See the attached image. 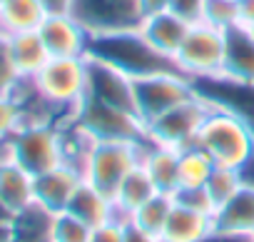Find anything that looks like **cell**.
Segmentation results:
<instances>
[{"instance_id": "obj_1", "label": "cell", "mask_w": 254, "mask_h": 242, "mask_svg": "<svg viewBox=\"0 0 254 242\" xmlns=\"http://www.w3.org/2000/svg\"><path fill=\"white\" fill-rule=\"evenodd\" d=\"M30 85L58 123L70 120L87 95V58H50Z\"/></svg>"}, {"instance_id": "obj_2", "label": "cell", "mask_w": 254, "mask_h": 242, "mask_svg": "<svg viewBox=\"0 0 254 242\" xmlns=\"http://www.w3.org/2000/svg\"><path fill=\"white\" fill-rule=\"evenodd\" d=\"M197 145L219 167L239 170L254 155V128L244 117L212 105L197 135Z\"/></svg>"}, {"instance_id": "obj_3", "label": "cell", "mask_w": 254, "mask_h": 242, "mask_svg": "<svg viewBox=\"0 0 254 242\" xmlns=\"http://www.w3.org/2000/svg\"><path fill=\"white\" fill-rule=\"evenodd\" d=\"M87 58L102 60L115 65L117 70L127 73L130 78H142L150 73L160 70H177L175 60L160 55L137 30H122V33H110V35H97L90 40Z\"/></svg>"}, {"instance_id": "obj_4", "label": "cell", "mask_w": 254, "mask_h": 242, "mask_svg": "<svg viewBox=\"0 0 254 242\" xmlns=\"http://www.w3.org/2000/svg\"><path fill=\"white\" fill-rule=\"evenodd\" d=\"M8 158L25 167L33 177L65 162V135L58 120H30L5 143Z\"/></svg>"}, {"instance_id": "obj_5", "label": "cell", "mask_w": 254, "mask_h": 242, "mask_svg": "<svg viewBox=\"0 0 254 242\" xmlns=\"http://www.w3.org/2000/svg\"><path fill=\"white\" fill-rule=\"evenodd\" d=\"M140 148L142 140H95L82 162V177L112 197L120 182L140 165Z\"/></svg>"}, {"instance_id": "obj_6", "label": "cell", "mask_w": 254, "mask_h": 242, "mask_svg": "<svg viewBox=\"0 0 254 242\" xmlns=\"http://www.w3.org/2000/svg\"><path fill=\"white\" fill-rule=\"evenodd\" d=\"M224 55H227V35L207 23H197L190 28L182 48L175 55V65L190 80H207L219 78L224 73Z\"/></svg>"}, {"instance_id": "obj_7", "label": "cell", "mask_w": 254, "mask_h": 242, "mask_svg": "<svg viewBox=\"0 0 254 242\" xmlns=\"http://www.w3.org/2000/svg\"><path fill=\"white\" fill-rule=\"evenodd\" d=\"M209 107L212 105L194 90L192 97L182 100L180 105L170 107L160 117L150 120V123L145 125V138L152 140V143H157V145L175 148V150L190 148V145L197 143L199 128L204 123Z\"/></svg>"}, {"instance_id": "obj_8", "label": "cell", "mask_w": 254, "mask_h": 242, "mask_svg": "<svg viewBox=\"0 0 254 242\" xmlns=\"http://www.w3.org/2000/svg\"><path fill=\"white\" fill-rule=\"evenodd\" d=\"M70 120H75L92 140H145V123L135 112L105 105L90 95H85V100Z\"/></svg>"}, {"instance_id": "obj_9", "label": "cell", "mask_w": 254, "mask_h": 242, "mask_svg": "<svg viewBox=\"0 0 254 242\" xmlns=\"http://www.w3.org/2000/svg\"><path fill=\"white\" fill-rule=\"evenodd\" d=\"M192 95H194V80H190L180 70H160L135 78L137 115L145 125Z\"/></svg>"}, {"instance_id": "obj_10", "label": "cell", "mask_w": 254, "mask_h": 242, "mask_svg": "<svg viewBox=\"0 0 254 242\" xmlns=\"http://www.w3.org/2000/svg\"><path fill=\"white\" fill-rule=\"evenodd\" d=\"M70 13L92 38L137 30L145 20L140 0H72Z\"/></svg>"}, {"instance_id": "obj_11", "label": "cell", "mask_w": 254, "mask_h": 242, "mask_svg": "<svg viewBox=\"0 0 254 242\" xmlns=\"http://www.w3.org/2000/svg\"><path fill=\"white\" fill-rule=\"evenodd\" d=\"M87 95L100 100V102H105V105H112V107H120L125 112H135L137 115L135 78L117 70L110 63L87 58Z\"/></svg>"}, {"instance_id": "obj_12", "label": "cell", "mask_w": 254, "mask_h": 242, "mask_svg": "<svg viewBox=\"0 0 254 242\" xmlns=\"http://www.w3.org/2000/svg\"><path fill=\"white\" fill-rule=\"evenodd\" d=\"M38 33L50 58H87L92 35L77 23L72 13H48Z\"/></svg>"}, {"instance_id": "obj_13", "label": "cell", "mask_w": 254, "mask_h": 242, "mask_svg": "<svg viewBox=\"0 0 254 242\" xmlns=\"http://www.w3.org/2000/svg\"><path fill=\"white\" fill-rule=\"evenodd\" d=\"M82 180V170L70 162H63L43 175H35V205L53 215L65 212Z\"/></svg>"}, {"instance_id": "obj_14", "label": "cell", "mask_w": 254, "mask_h": 242, "mask_svg": "<svg viewBox=\"0 0 254 242\" xmlns=\"http://www.w3.org/2000/svg\"><path fill=\"white\" fill-rule=\"evenodd\" d=\"M35 205V177L8 155L0 158V210L15 217Z\"/></svg>"}, {"instance_id": "obj_15", "label": "cell", "mask_w": 254, "mask_h": 242, "mask_svg": "<svg viewBox=\"0 0 254 242\" xmlns=\"http://www.w3.org/2000/svg\"><path fill=\"white\" fill-rule=\"evenodd\" d=\"M190 23H185L182 18H177L172 10H165V13H155V15H147L142 23H140V33L142 38L165 58L175 60L177 50L182 48L187 33H190Z\"/></svg>"}, {"instance_id": "obj_16", "label": "cell", "mask_w": 254, "mask_h": 242, "mask_svg": "<svg viewBox=\"0 0 254 242\" xmlns=\"http://www.w3.org/2000/svg\"><path fill=\"white\" fill-rule=\"evenodd\" d=\"M227 55H224V78L254 85V30L252 25H234L227 33Z\"/></svg>"}, {"instance_id": "obj_17", "label": "cell", "mask_w": 254, "mask_h": 242, "mask_svg": "<svg viewBox=\"0 0 254 242\" xmlns=\"http://www.w3.org/2000/svg\"><path fill=\"white\" fill-rule=\"evenodd\" d=\"M140 165L145 167V172L150 175V180L155 182V187L160 192H167V195L177 192V187H180V177H177L180 150L157 145L145 138L142 148H140Z\"/></svg>"}, {"instance_id": "obj_18", "label": "cell", "mask_w": 254, "mask_h": 242, "mask_svg": "<svg viewBox=\"0 0 254 242\" xmlns=\"http://www.w3.org/2000/svg\"><path fill=\"white\" fill-rule=\"evenodd\" d=\"M212 230H214V215H204L175 202L160 237L162 242H202Z\"/></svg>"}, {"instance_id": "obj_19", "label": "cell", "mask_w": 254, "mask_h": 242, "mask_svg": "<svg viewBox=\"0 0 254 242\" xmlns=\"http://www.w3.org/2000/svg\"><path fill=\"white\" fill-rule=\"evenodd\" d=\"M67 212L75 215L77 220H82L85 225H90L92 230L117 217L112 197L105 195L102 190H97L95 185H90L87 180H82V185L72 195V200L67 205Z\"/></svg>"}, {"instance_id": "obj_20", "label": "cell", "mask_w": 254, "mask_h": 242, "mask_svg": "<svg viewBox=\"0 0 254 242\" xmlns=\"http://www.w3.org/2000/svg\"><path fill=\"white\" fill-rule=\"evenodd\" d=\"M157 192H160V190L155 187V182L150 180V175L145 172V167L137 165L130 175L120 182L117 192L112 195L117 220H125V222H127L137 207H142V205H145L150 197H155Z\"/></svg>"}, {"instance_id": "obj_21", "label": "cell", "mask_w": 254, "mask_h": 242, "mask_svg": "<svg viewBox=\"0 0 254 242\" xmlns=\"http://www.w3.org/2000/svg\"><path fill=\"white\" fill-rule=\"evenodd\" d=\"M48 10L40 0H5L0 5V35H18L33 33L43 25Z\"/></svg>"}, {"instance_id": "obj_22", "label": "cell", "mask_w": 254, "mask_h": 242, "mask_svg": "<svg viewBox=\"0 0 254 242\" xmlns=\"http://www.w3.org/2000/svg\"><path fill=\"white\" fill-rule=\"evenodd\" d=\"M8 48H10V55H13V63H15L18 73L25 80L35 78L45 68V63L50 60V53H48V48H45L38 30L8 35Z\"/></svg>"}, {"instance_id": "obj_23", "label": "cell", "mask_w": 254, "mask_h": 242, "mask_svg": "<svg viewBox=\"0 0 254 242\" xmlns=\"http://www.w3.org/2000/svg\"><path fill=\"white\" fill-rule=\"evenodd\" d=\"M214 227L227 232H252L254 235V187H239V192L227 200L214 212Z\"/></svg>"}, {"instance_id": "obj_24", "label": "cell", "mask_w": 254, "mask_h": 242, "mask_svg": "<svg viewBox=\"0 0 254 242\" xmlns=\"http://www.w3.org/2000/svg\"><path fill=\"white\" fill-rule=\"evenodd\" d=\"M13 222V242H53V212L43 210L40 205H30L20 215L10 217Z\"/></svg>"}, {"instance_id": "obj_25", "label": "cell", "mask_w": 254, "mask_h": 242, "mask_svg": "<svg viewBox=\"0 0 254 242\" xmlns=\"http://www.w3.org/2000/svg\"><path fill=\"white\" fill-rule=\"evenodd\" d=\"M214 167H217L214 160L197 143L190 145V148H182L180 150V167H177L180 187H204L207 180L212 177Z\"/></svg>"}, {"instance_id": "obj_26", "label": "cell", "mask_w": 254, "mask_h": 242, "mask_svg": "<svg viewBox=\"0 0 254 242\" xmlns=\"http://www.w3.org/2000/svg\"><path fill=\"white\" fill-rule=\"evenodd\" d=\"M172 207H175V197L167 195V192H157V195L150 197L142 207H137L127 222H132L135 227H140V230H145V232L162 235Z\"/></svg>"}, {"instance_id": "obj_27", "label": "cell", "mask_w": 254, "mask_h": 242, "mask_svg": "<svg viewBox=\"0 0 254 242\" xmlns=\"http://www.w3.org/2000/svg\"><path fill=\"white\" fill-rule=\"evenodd\" d=\"M239 187H242V180H239V172L234 170V167H214V172H212V177L207 180V185H204V190H207V195H209V200H212V205H214V212L227 202V200H232L237 192H239Z\"/></svg>"}, {"instance_id": "obj_28", "label": "cell", "mask_w": 254, "mask_h": 242, "mask_svg": "<svg viewBox=\"0 0 254 242\" xmlns=\"http://www.w3.org/2000/svg\"><path fill=\"white\" fill-rule=\"evenodd\" d=\"M90 235L92 227L77 220L75 215H70L67 210L53 215V230H50L53 242H90Z\"/></svg>"}, {"instance_id": "obj_29", "label": "cell", "mask_w": 254, "mask_h": 242, "mask_svg": "<svg viewBox=\"0 0 254 242\" xmlns=\"http://www.w3.org/2000/svg\"><path fill=\"white\" fill-rule=\"evenodd\" d=\"M25 82V78L18 73L10 48H8V38L0 35V97H15V92L20 90V85Z\"/></svg>"}, {"instance_id": "obj_30", "label": "cell", "mask_w": 254, "mask_h": 242, "mask_svg": "<svg viewBox=\"0 0 254 242\" xmlns=\"http://www.w3.org/2000/svg\"><path fill=\"white\" fill-rule=\"evenodd\" d=\"M202 23H207V25L227 33L229 28H234V25L242 23L239 5L227 3V0H207V10H204V20Z\"/></svg>"}, {"instance_id": "obj_31", "label": "cell", "mask_w": 254, "mask_h": 242, "mask_svg": "<svg viewBox=\"0 0 254 242\" xmlns=\"http://www.w3.org/2000/svg\"><path fill=\"white\" fill-rule=\"evenodd\" d=\"M25 123V112L15 97H0V145H5Z\"/></svg>"}, {"instance_id": "obj_32", "label": "cell", "mask_w": 254, "mask_h": 242, "mask_svg": "<svg viewBox=\"0 0 254 242\" xmlns=\"http://www.w3.org/2000/svg\"><path fill=\"white\" fill-rule=\"evenodd\" d=\"M172 197H175L177 205H185V207L204 212V215H214V205H212L204 187H180Z\"/></svg>"}, {"instance_id": "obj_33", "label": "cell", "mask_w": 254, "mask_h": 242, "mask_svg": "<svg viewBox=\"0 0 254 242\" xmlns=\"http://www.w3.org/2000/svg\"><path fill=\"white\" fill-rule=\"evenodd\" d=\"M170 10L182 18L190 25H197L204 20V10H207V0H172Z\"/></svg>"}, {"instance_id": "obj_34", "label": "cell", "mask_w": 254, "mask_h": 242, "mask_svg": "<svg viewBox=\"0 0 254 242\" xmlns=\"http://www.w3.org/2000/svg\"><path fill=\"white\" fill-rule=\"evenodd\" d=\"M90 242H125V220H110L92 230Z\"/></svg>"}, {"instance_id": "obj_35", "label": "cell", "mask_w": 254, "mask_h": 242, "mask_svg": "<svg viewBox=\"0 0 254 242\" xmlns=\"http://www.w3.org/2000/svg\"><path fill=\"white\" fill-rule=\"evenodd\" d=\"M202 242H254L252 232H227V230H212Z\"/></svg>"}, {"instance_id": "obj_36", "label": "cell", "mask_w": 254, "mask_h": 242, "mask_svg": "<svg viewBox=\"0 0 254 242\" xmlns=\"http://www.w3.org/2000/svg\"><path fill=\"white\" fill-rule=\"evenodd\" d=\"M125 242H162V237L145 232V230L135 227L132 222H125Z\"/></svg>"}, {"instance_id": "obj_37", "label": "cell", "mask_w": 254, "mask_h": 242, "mask_svg": "<svg viewBox=\"0 0 254 242\" xmlns=\"http://www.w3.org/2000/svg\"><path fill=\"white\" fill-rule=\"evenodd\" d=\"M172 0H140V8H142V15H155V13H165L170 10Z\"/></svg>"}, {"instance_id": "obj_38", "label": "cell", "mask_w": 254, "mask_h": 242, "mask_svg": "<svg viewBox=\"0 0 254 242\" xmlns=\"http://www.w3.org/2000/svg\"><path fill=\"white\" fill-rule=\"evenodd\" d=\"M237 172H239V180H242L244 187H254V155H252Z\"/></svg>"}, {"instance_id": "obj_39", "label": "cell", "mask_w": 254, "mask_h": 242, "mask_svg": "<svg viewBox=\"0 0 254 242\" xmlns=\"http://www.w3.org/2000/svg\"><path fill=\"white\" fill-rule=\"evenodd\" d=\"M48 13H70L72 0H40Z\"/></svg>"}, {"instance_id": "obj_40", "label": "cell", "mask_w": 254, "mask_h": 242, "mask_svg": "<svg viewBox=\"0 0 254 242\" xmlns=\"http://www.w3.org/2000/svg\"><path fill=\"white\" fill-rule=\"evenodd\" d=\"M239 13H242L244 25H254V0H244V3L239 5Z\"/></svg>"}, {"instance_id": "obj_41", "label": "cell", "mask_w": 254, "mask_h": 242, "mask_svg": "<svg viewBox=\"0 0 254 242\" xmlns=\"http://www.w3.org/2000/svg\"><path fill=\"white\" fill-rule=\"evenodd\" d=\"M0 242H13V222H10V217H0Z\"/></svg>"}, {"instance_id": "obj_42", "label": "cell", "mask_w": 254, "mask_h": 242, "mask_svg": "<svg viewBox=\"0 0 254 242\" xmlns=\"http://www.w3.org/2000/svg\"><path fill=\"white\" fill-rule=\"evenodd\" d=\"M227 3H234V5H242V3H244V0H227Z\"/></svg>"}, {"instance_id": "obj_43", "label": "cell", "mask_w": 254, "mask_h": 242, "mask_svg": "<svg viewBox=\"0 0 254 242\" xmlns=\"http://www.w3.org/2000/svg\"><path fill=\"white\" fill-rule=\"evenodd\" d=\"M3 3H5V0H0V5H3Z\"/></svg>"}, {"instance_id": "obj_44", "label": "cell", "mask_w": 254, "mask_h": 242, "mask_svg": "<svg viewBox=\"0 0 254 242\" xmlns=\"http://www.w3.org/2000/svg\"><path fill=\"white\" fill-rule=\"evenodd\" d=\"M252 30H254V25H252Z\"/></svg>"}]
</instances>
